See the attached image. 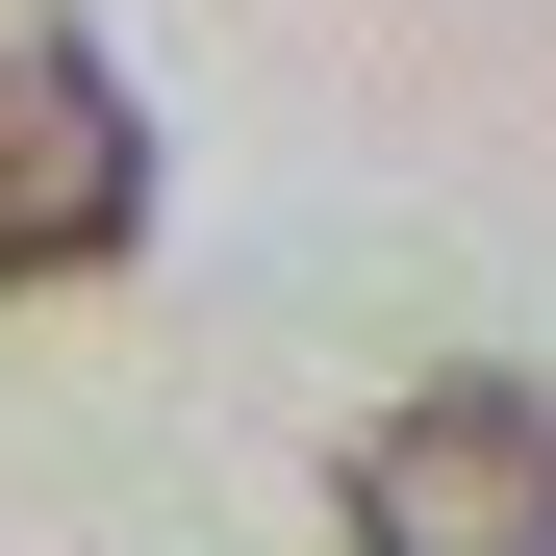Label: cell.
Segmentation results:
<instances>
[{
  "mask_svg": "<svg viewBox=\"0 0 556 556\" xmlns=\"http://www.w3.org/2000/svg\"><path fill=\"white\" fill-rule=\"evenodd\" d=\"M354 556H556V405L506 354H455L354 430Z\"/></svg>",
  "mask_w": 556,
  "mask_h": 556,
  "instance_id": "obj_1",
  "label": "cell"
},
{
  "mask_svg": "<svg viewBox=\"0 0 556 556\" xmlns=\"http://www.w3.org/2000/svg\"><path fill=\"white\" fill-rule=\"evenodd\" d=\"M152 228V127H127V76L76 51V26H0V304L26 278H102Z\"/></svg>",
  "mask_w": 556,
  "mask_h": 556,
  "instance_id": "obj_2",
  "label": "cell"
}]
</instances>
